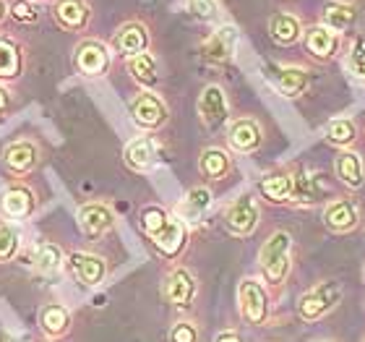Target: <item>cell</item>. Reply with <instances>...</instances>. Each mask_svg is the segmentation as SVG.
Masks as SVG:
<instances>
[{
    "instance_id": "obj_17",
    "label": "cell",
    "mask_w": 365,
    "mask_h": 342,
    "mask_svg": "<svg viewBox=\"0 0 365 342\" xmlns=\"http://www.w3.org/2000/svg\"><path fill=\"white\" fill-rule=\"evenodd\" d=\"M34 206H37L34 191L21 186V183L8 186V188L3 191V196H0V209H3V214L11 217V220H26V217L34 212Z\"/></svg>"
},
{
    "instance_id": "obj_27",
    "label": "cell",
    "mask_w": 365,
    "mask_h": 342,
    "mask_svg": "<svg viewBox=\"0 0 365 342\" xmlns=\"http://www.w3.org/2000/svg\"><path fill=\"white\" fill-rule=\"evenodd\" d=\"M128 74L133 76V81L144 86V89H154L160 84V71H157V58L149 50L138 53L133 58H128Z\"/></svg>"
},
{
    "instance_id": "obj_19",
    "label": "cell",
    "mask_w": 365,
    "mask_h": 342,
    "mask_svg": "<svg viewBox=\"0 0 365 342\" xmlns=\"http://www.w3.org/2000/svg\"><path fill=\"white\" fill-rule=\"evenodd\" d=\"M334 173H336V178H339V183H342V186H347L350 191L363 188L365 168H363V160H360L358 152H352V149H342V152L336 154Z\"/></svg>"
},
{
    "instance_id": "obj_32",
    "label": "cell",
    "mask_w": 365,
    "mask_h": 342,
    "mask_svg": "<svg viewBox=\"0 0 365 342\" xmlns=\"http://www.w3.org/2000/svg\"><path fill=\"white\" fill-rule=\"evenodd\" d=\"M21 74V55L19 47L8 39H0V81L6 79H16Z\"/></svg>"
},
{
    "instance_id": "obj_35",
    "label": "cell",
    "mask_w": 365,
    "mask_h": 342,
    "mask_svg": "<svg viewBox=\"0 0 365 342\" xmlns=\"http://www.w3.org/2000/svg\"><path fill=\"white\" fill-rule=\"evenodd\" d=\"M198 327L190 319H180L170 329V342H198Z\"/></svg>"
},
{
    "instance_id": "obj_11",
    "label": "cell",
    "mask_w": 365,
    "mask_h": 342,
    "mask_svg": "<svg viewBox=\"0 0 365 342\" xmlns=\"http://www.w3.org/2000/svg\"><path fill=\"white\" fill-rule=\"evenodd\" d=\"M196 293H198L196 274L190 272V269H185V266L170 269V274L165 277V298H168L170 306H175V308H190Z\"/></svg>"
},
{
    "instance_id": "obj_3",
    "label": "cell",
    "mask_w": 365,
    "mask_h": 342,
    "mask_svg": "<svg viewBox=\"0 0 365 342\" xmlns=\"http://www.w3.org/2000/svg\"><path fill=\"white\" fill-rule=\"evenodd\" d=\"M237 311L245 324L251 327H264L272 313V301H269L267 285L256 277H243L237 282Z\"/></svg>"
},
{
    "instance_id": "obj_24",
    "label": "cell",
    "mask_w": 365,
    "mask_h": 342,
    "mask_svg": "<svg viewBox=\"0 0 365 342\" xmlns=\"http://www.w3.org/2000/svg\"><path fill=\"white\" fill-rule=\"evenodd\" d=\"M274 84L284 97H297L308 89L311 74L305 69H297V66H282V69L274 71Z\"/></svg>"
},
{
    "instance_id": "obj_21",
    "label": "cell",
    "mask_w": 365,
    "mask_h": 342,
    "mask_svg": "<svg viewBox=\"0 0 365 342\" xmlns=\"http://www.w3.org/2000/svg\"><path fill=\"white\" fill-rule=\"evenodd\" d=\"M269 34L277 45L289 47L303 39V21L292 14H274L269 19Z\"/></svg>"
},
{
    "instance_id": "obj_22",
    "label": "cell",
    "mask_w": 365,
    "mask_h": 342,
    "mask_svg": "<svg viewBox=\"0 0 365 342\" xmlns=\"http://www.w3.org/2000/svg\"><path fill=\"white\" fill-rule=\"evenodd\" d=\"M37 157H39L37 146L31 144V141H14V144H8L6 152H3L6 168L16 175H24L37 168Z\"/></svg>"
},
{
    "instance_id": "obj_20",
    "label": "cell",
    "mask_w": 365,
    "mask_h": 342,
    "mask_svg": "<svg viewBox=\"0 0 365 342\" xmlns=\"http://www.w3.org/2000/svg\"><path fill=\"white\" fill-rule=\"evenodd\" d=\"M123 160H125V165H128L130 170H136V173H144V170L154 168V162H157V141H154L152 136L133 139V141L125 146Z\"/></svg>"
},
{
    "instance_id": "obj_14",
    "label": "cell",
    "mask_w": 365,
    "mask_h": 342,
    "mask_svg": "<svg viewBox=\"0 0 365 342\" xmlns=\"http://www.w3.org/2000/svg\"><path fill=\"white\" fill-rule=\"evenodd\" d=\"M261 141H264V131H261L259 121H253V118H237V121L230 123L227 144L232 152L251 154L259 149Z\"/></svg>"
},
{
    "instance_id": "obj_39",
    "label": "cell",
    "mask_w": 365,
    "mask_h": 342,
    "mask_svg": "<svg viewBox=\"0 0 365 342\" xmlns=\"http://www.w3.org/2000/svg\"><path fill=\"white\" fill-rule=\"evenodd\" d=\"M214 342H245V340L240 332H235V329H222L220 335L214 337Z\"/></svg>"
},
{
    "instance_id": "obj_2",
    "label": "cell",
    "mask_w": 365,
    "mask_h": 342,
    "mask_svg": "<svg viewBox=\"0 0 365 342\" xmlns=\"http://www.w3.org/2000/svg\"><path fill=\"white\" fill-rule=\"evenodd\" d=\"M259 269L267 288H282L292 269V236L287 230H274L259 251Z\"/></svg>"
},
{
    "instance_id": "obj_29",
    "label": "cell",
    "mask_w": 365,
    "mask_h": 342,
    "mask_svg": "<svg viewBox=\"0 0 365 342\" xmlns=\"http://www.w3.org/2000/svg\"><path fill=\"white\" fill-rule=\"evenodd\" d=\"M66 261H68L66 251H63L61 246H55V243H42L37 248V258H34V264H37L39 274L61 272L63 266H66Z\"/></svg>"
},
{
    "instance_id": "obj_5",
    "label": "cell",
    "mask_w": 365,
    "mask_h": 342,
    "mask_svg": "<svg viewBox=\"0 0 365 342\" xmlns=\"http://www.w3.org/2000/svg\"><path fill=\"white\" fill-rule=\"evenodd\" d=\"M259 222H261V206H259V198L253 196V193H240L225 209V225L237 238H248L253 230L259 228Z\"/></svg>"
},
{
    "instance_id": "obj_13",
    "label": "cell",
    "mask_w": 365,
    "mask_h": 342,
    "mask_svg": "<svg viewBox=\"0 0 365 342\" xmlns=\"http://www.w3.org/2000/svg\"><path fill=\"white\" fill-rule=\"evenodd\" d=\"M321 217L331 233H352L360 225V206L352 198H334L324 206Z\"/></svg>"
},
{
    "instance_id": "obj_42",
    "label": "cell",
    "mask_w": 365,
    "mask_h": 342,
    "mask_svg": "<svg viewBox=\"0 0 365 342\" xmlns=\"http://www.w3.org/2000/svg\"><path fill=\"white\" fill-rule=\"evenodd\" d=\"M363 280H365V266H363Z\"/></svg>"
},
{
    "instance_id": "obj_30",
    "label": "cell",
    "mask_w": 365,
    "mask_h": 342,
    "mask_svg": "<svg viewBox=\"0 0 365 342\" xmlns=\"http://www.w3.org/2000/svg\"><path fill=\"white\" fill-rule=\"evenodd\" d=\"M324 136L331 146H339V149H347V146L355 144V139H358V129H355V123L350 118H336L327 126L324 131Z\"/></svg>"
},
{
    "instance_id": "obj_7",
    "label": "cell",
    "mask_w": 365,
    "mask_h": 342,
    "mask_svg": "<svg viewBox=\"0 0 365 342\" xmlns=\"http://www.w3.org/2000/svg\"><path fill=\"white\" fill-rule=\"evenodd\" d=\"M76 71L89 79L105 76L110 71V47L99 39H84L76 45V55H73Z\"/></svg>"
},
{
    "instance_id": "obj_1",
    "label": "cell",
    "mask_w": 365,
    "mask_h": 342,
    "mask_svg": "<svg viewBox=\"0 0 365 342\" xmlns=\"http://www.w3.org/2000/svg\"><path fill=\"white\" fill-rule=\"evenodd\" d=\"M141 228H144L146 238L154 243V248L165 258L180 256V251L188 243V228L178 217H173L168 209H162L157 204L141 209Z\"/></svg>"
},
{
    "instance_id": "obj_8",
    "label": "cell",
    "mask_w": 365,
    "mask_h": 342,
    "mask_svg": "<svg viewBox=\"0 0 365 342\" xmlns=\"http://www.w3.org/2000/svg\"><path fill=\"white\" fill-rule=\"evenodd\" d=\"M303 45L305 53L311 55L313 61L329 63L334 61L336 53H339V45H342V34L331 31L324 24H313L308 29H303Z\"/></svg>"
},
{
    "instance_id": "obj_9",
    "label": "cell",
    "mask_w": 365,
    "mask_h": 342,
    "mask_svg": "<svg viewBox=\"0 0 365 342\" xmlns=\"http://www.w3.org/2000/svg\"><path fill=\"white\" fill-rule=\"evenodd\" d=\"M198 118L209 131L222 129L230 118V102L227 94L220 84H209L204 86L201 97H198Z\"/></svg>"
},
{
    "instance_id": "obj_34",
    "label": "cell",
    "mask_w": 365,
    "mask_h": 342,
    "mask_svg": "<svg viewBox=\"0 0 365 342\" xmlns=\"http://www.w3.org/2000/svg\"><path fill=\"white\" fill-rule=\"evenodd\" d=\"M347 71L352 74L355 81L365 84V42L363 39H358V42L350 47V53H347Z\"/></svg>"
},
{
    "instance_id": "obj_38",
    "label": "cell",
    "mask_w": 365,
    "mask_h": 342,
    "mask_svg": "<svg viewBox=\"0 0 365 342\" xmlns=\"http://www.w3.org/2000/svg\"><path fill=\"white\" fill-rule=\"evenodd\" d=\"M11 16H14L16 21H24V24H34L39 19V14L26 0H16L14 6H11Z\"/></svg>"
},
{
    "instance_id": "obj_41",
    "label": "cell",
    "mask_w": 365,
    "mask_h": 342,
    "mask_svg": "<svg viewBox=\"0 0 365 342\" xmlns=\"http://www.w3.org/2000/svg\"><path fill=\"white\" fill-rule=\"evenodd\" d=\"M6 14H8V8H6V3H3V0H0V21H3V19H6Z\"/></svg>"
},
{
    "instance_id": "obj_4",
    "label": "cell",
    "mask_w": 365,
    "mask_h": 342,
    "mask_svg": "<svg viewBox=\"0 0 365 342\" xmlns=\"http://www.w3.org/2000/svg\"><path fill=\"white\" fill-rule=\"evenodd\" d=\"M344 288L339 280H324L319 285H313L308 293L300 296L297 301V316L303 321H319L324 319L329 311H334L336 306L342 303Z\"/></svg>"
},
{
    "instance_id": "obj_33",
    "label": "cell",
    "mask_w": 365,
    "mask_h": 342,
    "mask_svg": "<svg viewBox=\"0 0 365 342\" xmlns=\"http://www.w3.org/2000/svg\"><path fill=\"white\" fill-rule=\"evenodd\" d=\"M19 233H16L11 225H0V264H8L14 261L16 253H19Z\"/></svg>"
},
{
    "instance_id": "obj_26",
    "label": "cell",
    "mask_w": 365,
    "mask_h": 342,
    "mask_svg": "<svg viewBox=\"0 0 365 342\" xmlns=\"http://www.w3.org/2000/svg\"><path fill=\"white\" fill-rule=\"evenodd\" d=\"M230 168H232V160H230V154L225 149H220V146H209L198 157V170H201V175H204L206 181H222L230 173Z\"/></svg>"
},
{
    "instance_id": "obj_23",
    "label": "cell",
    "mask_w": 365,
    "mask_h": 342,
    "mask_svg": "<svg viewBox=\"0 0 365 342\" xmlns=\"http://www.w3.org/2000/svg\"><path fill=\"white\" fill-rule=\"evenodd\" d=\"M259 193L272 204L292 201V173H269L259 181Z\"/></svg>"
},
{
    "instance_id": "obj_40",
    "label": "cell",
    "mask_w": 365,
    "mask_h": 342,
    "mask_svg": "<svg viewBox=\"0 0 365 342\" xmlns=\"http://www.w3.org/2000/svg\"><path fill=\"white\" fill-rule=\"evenodd\" d=\"M8 105H11V99H8V91L3 89V86H0V115L6 113V110H8Z\"/></svg>"
},
{
    "instance_id": "obj_10",
    "label": "cell",
    "mask_w": 365,
    "mask_h": 342,
    "mask_svg": "<svg viewBox=\"0 0 365 342\" xmlns=\"http://www.w3.org/2000/svg\"><path fill=\"white\" fill-rule=\"evenodd\" d=\"M66 264H68L73 280H76L78 285H84V288H97L107 277V261L102 256H97V253L73 251Z\"/></svg>"
},
{
    "instance_id": "obj_15",
    "label": "cell",
    "mask_w": 365,
    "mask_h": 342,
    "mask_svg": "<svg viewBox=\"0 0 365 342\" xmlns=\"http://www.w3.org/2000/svg\"><path fill=\"white\" fill-rule=\"evenodd\" d=\"M113 222H115L113 209H110L107 204H102V201H91V204H84L76 212V225H78V230H81L86 238L105 236L107 230L113 228Z\"/></svg>"
},
{
    "instance_id": "obj_6",
    "label": "cell",
    "mask_w": 365,
    "mask_h": 342,
    "mask_svg": "<svg viewBox=\"0 0 365 342\" xmlns=\"http://www.w3.org/2000/svg\"><path fill=\"white\" fill-rule=\"evenodd\" d=\"M130 118L138 129L157 131L168 123V105L160 94H154L152 89H144L130 99Z\"/></svg>"
},
{
    "instance_id": "obj_16",
    "label": "cell",
    "mask_w": 365,
    "mask_h": 342,
    "mask_svg": "<svg viewBox=\"0 0 365 342\" xmlns=\"http://www.w3.org/2000/svg\"><path fill=\"white\" fill-rule=\"evenodd\" d=\"M360 21V8L347 0H329L324 11H321V24L329 26L331 31L342 34V31L355 29V24Z\"/></svg>"
},
{
    "instance_id": "obj_12",
    "label": "cell",
    "mask_w": 365,
    "mask_h": 342,
    "mask_svg": "<svg viewBox=\"0 0 365 342\" xmlns=\"http://www.w3.org/2000/svg\"><path fill=\"white\" fill-rule=\"evenodd\" d=\"M39 332L47 337V342H61L73 329V316L63 303H45L39 308Z\"/></svg>"
},
{
    "instance_id": "obj_18",
    "label": "cell",
    "mask_w": 365,
    "mask_h": 342,
    "mask_svg": "<svg viewBox=\"0 0 365 342\" xmlns=\"http://www.w3.org/2000/svg\"><path fill=\"white\" fill-rule=\"evenodd\" d=\"M113 47H115V53L125 55V58L146 53V50H149V31H146L144 24H138V21L123 24L120 29L115 31Z\"/></svg>"
},
{
    "instance_id": "obj_36",
    "label": "cell",
    "mask_w": 365,
    "mask_h": 342,
    "mask_svg": "<svg viewBox=\"0 0 365 342\" xmlns=\"http://www.w3.org/2000/svg\"><path fill=\"white\" fill-rule=\"evenodd\" d=\"M185 204L193 209V214H201L204 209L212 206V191L204 188V186H198V188H190L188 196H185Z\"/></svg>"
},
{
    "instance_id": "obj_28",
    "label": "cell",
    "mask_w": 365,
    "mask_h": 342,
    "mask_svg": "<svg viewBox=\"0 0 365 342\" xmlns=\"http://www.w3.org/2000/svg\"><path fill=\"white\" fill-rule=\"evenodd\" d=\"M235 29H230V26H225V29L214 31L212 37L204 42V55L209 58V61H227L230 53H232V45H235Z\"/></svg>"
},
{
    "instance_id": "obj_31",
    "label": "cell",
    "mask_w": 365,
    "mask_h": 342,
    "mask_svg": "<svg viewBox=\"0 0 365 342\" xmlns=\"http://www.w3.org/2000/svg\"><path fill=\"white\" fill-rule=\"evenodd\" d=\"M292 201L297 204H316L321 201V186L308 173H292Z\"/></svg>"
},
{
    "instance_id": "obj_37",
    "label": "cell",
    "mask_w": 365,
    "mask_h": 342,
    "mask_svg": "<svg viewBox=\"0 0 365 342\" xmlns=\"http://www.w3.org/2000/svg\"><path fill=\"white\" fill-rule=\"evenodd\" d=\"M188 11L196 19H204V21H212L217 19V0H188Z\"/></svg>"
},
{
    "instance_id": "obj_25",
    "label": "cell",
    "mask_w": 365,
    "mask_h": 342,
    "mask_svg": "<svg viewBox=\"0 0 365 342\" xmlns=\"http://www.w3.org/2000/svg\"><path fill=\"white\" fill-rule=\"evenodd\" d=\"M55 19L63 29L78 31L84 29L86 21H89V8H86L84 0H58L55 3Z\"/></svg>"
}]
</instances>
